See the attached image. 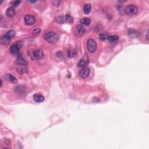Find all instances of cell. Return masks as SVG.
Masks as SVG:
<instances>
[{
    "mask_svg": "<svg viewBox=\"0 0 149 149\" xmlns=\"http://www.w3.org/2000/svg\"><path fill=\"white\" fill-rule=\"evenodd\" d=\"M29 55L32 60H37L41 59L44 56V53L41 50H30L28 52Z\"/></svg>",
    "mask_w": 149,
    "mask_h": 149,
    "instance_id": "6da1fadb",
    "label": "cell"
},
{
    "mask_svg": "<svg viewBox=\"0 0 149 149\" xmlns=\"http://www.w3.org/2000/svg\"><path fill=\"white\" fill-rule=\"evenodd\" d=\"M43 37H44V40L47 41V42L52 43L56 42L58 40L59 36L56 33L51 31V32H47L45 33Z\"/></svg>",
    "mask_w": 149,
    "mask_h": 149,
    "instance_id": "7a4b0ae2",
    "label": "cell"
},
{
    "mask_svg": "<svg viewBox=\"0 0 149 149\" xmlns=\"http://www.w3.org/2000/svg\"><path fill=\"white\" fill-rule=\"evenodd\" d=\"M22 46V42L21 41H18L15 42L14 44L12 45L11 47H10V52L12 55H16L19 54V50Z\"/></svg>",
    "mask_w": 149,
    "mask_h": 149,
    "instance_id": "3957f363",
    "label": "cell"
},
{
    "mask_svg": "<svg viewBox=\"0 0 149 149\" xmlns=\"http://www.w3.org/2000/svg\"><path fill=\"white\" fill-rule=\"evenodd\" d=\"M87 47L88 51L91 53H93L96 51L97 49V43L94 39H90L87 40Z\"/></svg>",
    "mask_w": 149,
    "mask_h": 149,
    "instance_id": "277c9868",
    "label": "cell"
},
{
    "mask_svg": "<svg viewBox=\"0 0 149 149\" xmlns=\"http://www.w3.org/2000/svg\"><path fill=\"white\" fill-rule=\"evenodd\" d=\"M138 12V6L134 5H128L126 8V12L128 15L133 16L136 15Z\"/></svg>",
    "mask_w": 149,
    "mask_h": 149,
    "instance_id": "5b68a950",
    "label": "cell"
},
{
    "mask_svg": "<svg viewBox=\"0 0 149 149\" xmlns=\"http://www.w3.org/2000/svg\"><path fill=\"white\" fill-rule=\"evenodd\" d=\"M89 64V57H88L87 54H85L83 57L81 59V60L77 64V67H80V68H85Z\"/></svg>",
    "mask_w": 149,
    "mask_h": 149,
    "instance_id": "8992f818",
    "label": "cell"
},
{
    "mask_svg": "<svg viewBox=\"0 0 149 149\" xmlns=\"http://www.w3.org/2000/svg\"><path fill=\"white\" fill-rule=\"evenodd\" d=\"M25 24L27 25H32L35 24L36 22V18L34 16L27 15H26L24 18Z\"/></svg>",
    "mask_w": 149,
    "mask_h": 149,
    "instance_id": "52a82bcc",
    "label": "cell"
},
{
    "mask_svg": "<svg viewBox=\"0 0 149 149\" xmlns=\"http://www.w3.org/2000/svg\"><path fill=\"white\" fill-rule=\"evenodd\" d=\"M85 29L84 27L81 25H77L75 30V34L77 37L82 36L85 33Z\"/></svg>",
    "mask_w": 149,
    "mask_h": 149,
    "instance_id": "ba28073f",
    "label": "cell"
},
{
    "mask_svg": "<svg viewBox=\"0 0 149 149\" xmlns=\"http://www.w3.org/2000/svg\"><path fill=\"white\" fill-rule=\"evenodd\" d=\"M90 74V69L86 67L82 68L79 72V76L82 78H86Z\"/></svg>",
    "mask_w": 149,
    "mask_h": 149,
    "instance_id": "9c48e42d",
    "label": "cell"
},
{
    "mask_svg": "<svg viewBox=\"0 0 149 149\" xmlns=\"http://www.w3.org/2000/svg\"><path fill=\"white\" fill-rule=\"evenodd\" d=\"M16 63L17 64L19 65L23 66V67L27 65V64H28L27 62L26 61V60H25L23 57H22V55H19V57H18V59H17Z\"/></svg>",
    "mask_w": 149,
    "mask_h": 149,
    "instance_id": "30bf717a",
    "label": "cell"
},
{
    "mask_svg": "<svg viewBox=\"0 0 149 149\" xmlns=\"http://www.w3.org/2000/svg\"><path fill=\"white\" fill-rule=\"evenodd\" d=\"M33 99L36 102L41 103L44 100V97L42 94H39V93H36V94H34Z\"/></svg>",
    "mask_w": 149,
    "mask_h": 149,
    "instance_id": "8fae6325",
    "label": "cell"
},
{
    "mask_svg": "<svg viewBox=\"0 0 149 149\" xmlns=\"http://www.w3.org/2000/svg\"><path fill=\"white\" fill-rule=\"evenodd\" d=\"M6 15L8 17H14L16 15V11L14 8L10 7L7 9L6 11Z\"/></svg>",
    "mask_w": 149,
    "mask_h": 149,
    "instance_id": "7c38bea8",
    "label": "cell"
},
{
    "mask_svg": "<svg viewBox=\"0 0 149 149\" xmlns=\"http://www.w3.org/2000/svg\"><path fill=\"white\" fill-rule=\"evenodd\" d=\"M6 78L8 80L11 82L12 83H18V79L16 78L15 76H14L11 74H6Z\"/></svg>",
    "mask_w": 149,
    "mask_h": 149,
    "instance_id": "4fadbf2b",
    "label": "cell"
},
{
    "mask_svg": "<svg viewBox=\"0 0 149 149\" xmlns=\"http://www.w3.org/2000/svg\"><path fill=\"white\" fill-rule=\"evenodd\" d=\"M92 10V5L90 4H86L83 6V12L85 14H89Z\"/></svg>",
    "mask_w": 149,
    "mask_h": 149,
    "instance_id": "5bb4252c",
    "label": "cell"
},
{
    "mask_svg": "<svg viewBox=\"0 0 149 149\" xmlns=\"http://www.w3.org/2000/svg\"><path fill=\"white\" fill-rule=\"evenodd\" d=\"M4 36L5 37H6L7 38H8V39H12L13 37H15V31L13 30H10V31H7V32L6 33V34H5Z\"/></svg>",
    "mask_w": 149,
    "mask_h": 149,
    "instance_id": "9a60e30c",
    "label": "cell"
},
{
    "mask_svg": "<svg viewBox=\"0 0 149 149\" xmlns=\"http://www.w3.org/2000/svg\"><path fill=\"white\" fill-rule=\"evenodd\" d=\"M80 23H81L82 24L86 25V26H89L91 23V20L90 19H89V18H83L82 19L80 20Z\"/></svg>",
    "mask_w": 149,
    "mask_h": 149,
    "instance_id": "2e32d148",
    "label": "cell"
},
{
    "mask_svg": "<svg viewBox=\"0 0 149 149\" xmlns=\"http://www.w3.org/2000/svg\"><path fill=\"white\" fill-rule=\"evenodd\" d=\"M10 39L7 38L6 37H5V36H4L1 37V43L3 44H9V43L10 42Z\"/></svg>",
    "mask_w": 149,
    "mask_h": 149,
    "instance_id": "e0dca14e",
    "label": "cell"
},
{
    "mask_svg": "<svg viewBox=\"0 0 149 149\" xmlns=\"http://www.w3.org/2000/svg\"><path fill=\"white\" fill-rule=\"evenodd\" d=\"M65 20V19H64L63 16H57L55 18L56 22H57L58 23H60V24H62V23H64Z\"/></svg>",
    "mask_w": 149,
    "mask_h": 149,
    "instance_id": "ac0fdd59",
    "label": "cell"
},
{
    "mask_svg": "<svg viewBox=\"0 0 149 149\" xmlns=\"http://www.w3.org/2000/svg\"><path fill=\"white\" fill-rule=\"evenodd\" d=\"M118 40V36L117 35L111 36L108 37V40L110 42H115Z\"/></svg>",
    "mask_w": 149,
    "mask_h": 149,
    "instance_id": "d6986e66",
    "label": "cell"
},
{
    "mask_svg": "<svg viewBox=\"0 0 149 149\" xmlns=\"http://www.w3.org/2000/svg\"><path fill=\"white\" fill-rule=\"evenodd\" d=\"M65 21H67L68 23H73L74 22V19H73V17L72 16L69 15H67L65 16Z\"/></svg>",
    "mask_w": 149,
    "mask_h": 149,
    "instance_id": "ffe728a7",
    "label": "cell"
},
{
    "mask_svg": "<svg viewBox=\"0 0 149 149\" xmlns=\"http://www.w3.org/2000/svg\"><path fill=\"white\" fill-rule=\"evenodd\" d=\"M75 51H73V50H68V57L69 58H72V57H73L75 56Z\"/></svg>",
    "mask_w": 149,
    "mask_h": 149,
    "instance_id": "44dd1931",
    "label": "cell"
},
{
    "mask_svg": "<svg viewBox=\"0 0 149 149\" xmlns=\"http://www.w3.org/2000/svg\"><path fill=\"white\" fill-rule=\"evenodd\" d=\"M21 3V1H15L12 3V5L14 7H17V6H18L20 5Z\"/></svg>",
    "mask_w": 149,
    "mask_h": 149,
    "instance_id": "7402d4cb",
    "label": "cell"
},
{
    "mask_svg": "<svg viewBox=\"0 0 149 149\" xmlns=\"http://www.w3.org/2000/svg\"><path fill=\"white\" fill-rule=\"evenodd\" d=\"M33 32H34V33L36 34V35H39L40 33L41 32V30L39 28H36L34 30Z\"/></svg>",
    "mask_w": 149,
    "mask_h": 149,
    "instance_id": "603a6c76",
    "label": "cell"
},
{
    "mask_svg": "<svg viewBox=\"0 0 149 149\" xmlns=\"http://www.w3.org/2000/svg\"><path fill=\"white\" fill-rule=\"evenodd\" d=\"M99 38L100 40L102 41H104L105 40V39H106V37H105V35H104V34H100L99 36Z\"/></svg>",
    "mask_w": 149,
    "mask_h": 149,
    "instance_id": "cb8c5ba5",
    "label": "cell"
},
{
    "mask_svg": "<svg viewBox=\"0 0 149 149\" xmlns=\"http://www.w3.org/2000/svg\"><path fill=\"white\" fill-rule=\"evenodd\" d=\"M56 55L57 57H58L60 58H62V53L61 51H58V52H57L56 53Z\"/></svg>",
    "mask_w": 149,
    "mask_h": 149,
    "instance_id": "d4e9b609",
    "label": "cell"
},
{
    "mask_svg": "<svg viewBox=\"0 0 149 149\" xmlns=\"http://www.w3.org/2000/svg\"><path fill=\"white\" fill-rule=\"evenodd\" d=\"M60 2H61L60 1H54V2H53V4L54 5V6H58L59 4H60Z\"/></svg>",
    "mask_w": 149,
    "mask_h": 149,
    "instance_id": "484cf974",
    "label": "cell"
},
{
    "mask_svg": "<svg viewBox=\"0 0 149 149\" xmlns=\"http://www.w3.org/2000/svg\"><path fill=\"white\" fill-rule=\"evenodd\" d=\"M28 2H31V3H35V2H36L37 1H28Z\"/></svg>",
    "mask_w": 149,
    "mask_h": 149,
    "instance_id": "4316f807",
    "label": "cell"
}]
</instances>
